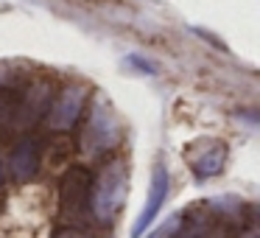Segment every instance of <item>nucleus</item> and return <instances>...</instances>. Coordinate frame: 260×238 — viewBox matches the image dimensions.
Segmentation results:
<instances>
[{"label": "nucleus", "instance_id": "obj_1", "mask_svg": "<svg viewBox=\"0 0 260 238\" xmlns=\"http://www.w3.org/2000/svg\"><path fill=\"white\" fill-rule=\"evenodd\" d=\"M81 118L84 121H79L81 129H79V137H76L79 157L84 163H104V160H109V154L123 140V129H120V121L115 115V109L109 107V101L104 96H95Z\"/></svg>", "mask_w": 260, "mask_h": 238}, {"label": "nucleus", "instance_id": "obj_2", "mask_svg": "<svg viewBox=\"0 0 260 238\" xmlns=\"http://www.w3.org/2000/svg\"><path fill=\"white\" fill-rule=\"evenodd\" d=\"M129 193V163L126 157H109L101 163L90 185V216L95 224H112Z\"/></svg>", "mask_w": 260, "mask_h": 238}, {"label": "nucleus", "instance_id": "obj_3", "mask_svg": "<svg viewBox=\"0 0 260 238\" xmlns=\"http://www.w3.org/2000/svg\"><path fill=\"white\" fill-rule=\"evenodd\" d=\"M59 93V81L51 73H34L31 81L20 90L14 98V112L12 124H9V135H31L37 126H42L48 109H51L53 98Z\"/></svg>", "mask_w": 260, "mask_h": 238}, {"label": "nucleus", "instance_id": "obj_4", "mask_svg": "<svg viewBox=\"0 0 260 238\" xmlns=\"http://www.w3.org/2000/svg\"><path fill=\"white\" fill-rule=\"evenodd\" d=\"M90 185L92 174L87 165H70L59 176V224L64 230H87L92 224L90 216Z\"/></svg>", "mask_w": 260, "mask_h": 238}, {"label": "nucleus", "instance_id": "obj_5", "mask_svg": "<svg viewBox=\"0 0 260 238\" xmlns=\"http://www.w3.org/2000/svg\"><path fill=\"white\" fill-rule=\"evenodd\" d=\"M87 98H90V87L87 84H79V81L64 84L62 90L56 93L45 121H42L45 129L51 132V135H64V132L76 129L81 115H84V109H87Z\"/></svg>", "mask_w": 260, "mask_h": 238}, {"label": "nucleus", "instance_id": "obj_6", "mask_svg": "<svg viewBox=\"0 0 260 238\" xmlns=\"http://www.w3.org/2000/svg\"><path fill=\"white\" fill-rule=\"evenodd\" d=\"M42 165V148L34 135H23L9 148V174L17 182H31L40 174Z\"/></svg>", "mask_w": 260, "mask_h": 238}, {"label": "nucleus", "instance_id": "obj_7", "mask_svg": "<svg viewBox=\"0 0 260 238\" xmlns=\"http://www.w3.org/2000/svg\"><path fill=\"white\" fill-rule=\"evenodd\" d=\"M165 196H168V174H165V168H157L154 171V180H151V188H148V199H146V207H143L140 219H137L135 224V238H140L143 232L148 230V224H151L154 219H157L159 207H162Z\"/></svg>", "mask_w": 260, "mask_h": 238}, {"label": "nucleus", "instance_id": "obj_8", "mask_svg": "<svg viewBox=\"0 0 260 238\" xmlns=\"http://www.w3.org/2000/svg\"><path fill=\"white\" fill-rule=\"evenodd\" d=\"M224 157L226 148L221 143H207V146H202V152H196L190 157V165L199 176H213L224 168Z\"/></svg>", "mask_w": 260, "mask_h": 238}, {"label": "nucleus", "instance_id": "obj_9", "mask_svg": "<svg viewBox=\"0 0 260 238\" xmlns=\"http://www.w3.org/2000/svg\"><path fill=\"white\" fill-rule=\"evenodd\" d=\"M238 238H260V230H257V221H254V210L246 216L241 227H238Z\"/></svg>", "mask_w": 260, "mask_h": 238}, {"label": "nucleus", "instance_id": "obj_10", "mask_svg": "<svg viewBox=\"0 0 260 238\" xmlns=\"http://www.w3.org/2000/svg\"><path fill=\"white\" fill-rule=\"evenodd\" d=\"M53 238H92V235L87 230H64V227H62Z\"/></svg>", "mask_w": 260, "mask_h": 238}, {"label": "nucleus", "instance_id": "obj_11", "mask_svg": "<svg viewBox=\"0 0 260 238\" xmlns=\"http://www.w3.org/2000/svg\"><path fill=\"white\" fill-rule=\"evenodd\" d=\"M3 185H6V163L0 160V191H3Z\"/></svg>", "mask_w": 260, "mask_h": 238}]
</instances>
